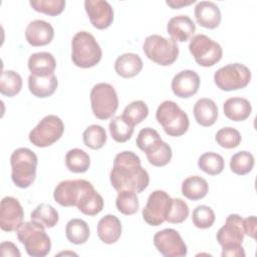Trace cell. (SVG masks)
<instances>
[{
	"mask_svg": "<svg viewBox=\"0 0 257 257\" xmlns=\"http://www.w3.org/2000/svg\"><path fill=\"white\" fill-rule=\"evenodd\" d=\"M0 254L1 256H21L19 249L12 242H2L0 244Z\"/></svg>",
	"mask_w": 257,
	"mask_h": 257,
	"instance_id": "bcb514c9",
	"label": "cell"
},
{
	"mask_svg": "<svg viewBox=\"0 0 257 257\" xmlns=\"http://www.w3.org/2000/svg\"><path fill=\"white\" fill-rule=\"evenodd\" d=\"M171 206L172 198L170 195L163 190H156L150 194L143 209V219L150 226H160L167 221Z\"/></svg>",
	"mask_w": 257,
	"mask_h": 257,
	"instance_id": "8fae6325",
	"label": "cell"
},
{
	"mask_svg": "<svg viewBox=\"0 0 257 257\" xmlns=\"http://www.w3.org/2000/svg\"><path fill=\"white\" fill-rule=\"evenodd\" d=\"M54 36V29L49 22L44 20L31 21L25 30V38L32 46H44L49 44Z\"/></svg>",
	"mask_w": 257,
	"mask_h": 257,
	"instance_id": "ac0fdd59",
	"label": "cell"
},
{
	"mask_svg": "<svg viewBox=\"0 0 257 257\" xmlns=\"http://www.w3.org/2000/svg\"><path fill=\"white\" fill-rule=\"evenodd\" d=\"M38 160L33 151L27 148L16 149L10 157L11 179L14 185L26 189L32 185L36 177Z\"/></svg>",
	"mask_w": 257,
	"mask_h": 257,
	"instance_id": "3957f363",
	"label": "cell"
},
{
	"mask_svg": "<svg viewBox=\"0 0 257 257\" xmlns=\"http://www.w3.org/2000/svg\"><path fill=\"white\" fill-rule=\"evenodd\" d=\"M215 140L224 149H234L241 144L242 138L238 130L232 126H225L217 132Z\"/></svg>",
	"mask_w": 257,
	"mask_h": 257,
	"instance_id": "ab89813d",
	"label": "cell"
},
{
	"mask_svg": "<svg viewBox=\"0 0 257 257\" xmlns=\"http://www.w3.org/2000/svg\"><path fill=\"white\" fill-rule=\"evenodd\" d=\"M30 218L31 220L42 224L45 228H52L58 223L59 215L51 205L41 203L31 212Z\"/></svg>",
	"mask_w": 257,
	"mask_h": 257,
	"instance_id": "d6a6232c",
	"label": "cell"
},
{
	"mask_svg": "<svg viewBox=\"0 0 257 257\" xmlns=\"http://www.w3.org/2000/svg\"><path fill=\"white\" fill-rule=\"evenodd\" d=\"M143 50L150 60L162 66L173 64L179 55L177 42L158 34H152L145 39Z\"/></svg>",
	"mask_w": 257,
	"mask_h": 257,
	"instance_id": "8992f818",
	"label": "cell"
},
{
	"mask_svg": "<svg viewBox=\"0 0 257 257\" xmlns=\"http://www.w3.org/2000/svg\"><path fill=\"white\" fill-rule=\"evenodd\" d=\"M29 4L37 12L56 16L64 10L66 2L65 0H30Z\"/></svg>",
	"mask_w": 257,
	"mask_h": 257,
	"instance_id": "60d3db41",
	"label": "cell"
},
{
	"mask_svg": "<svg viewBox=\"0 0 257 257\" xmlns=\"http://www.w3.org/2000/svg\"><path fill=\"white\" fill-rule=\"evenodd\" d=\"M257 224V220L255 216H250L247 217L246 219H243V228H244V233L255 239L256 238V225Z\"/></svg>",
	"mask_w": 257,
	"mask_h": 257,
	"instance_id": "f6af8a7d",
	"label": "cell"
},
{
	"mask_svg": "<svg viewBox=\"0 0 257 257\" xmlns=\"http://www.w3.org/2000/svg\"><path fill=\"white\" fill-rule=\"evenodd\" d=\"M251 80L250 69L242 63H230L219 68L214 74L215 84L225 91L244 88Z\"/></svg>",
	"mask_w": 257,
	"mask_h": 257,
	"instance_id": "ba28073f",
	"label": "cell"
},
{
	"mask_svg": "<svg viewBox=\"0 0 257 257\" xmlns=\"http://www.w3.org/2000/svg\"><path fill=\"white\" fill-rule=\"evenodd\" d=\"M160 140H162V138L155 128L145 127L139 132L136 144L138 148L145 153L150 147H152L155 143H157Z\"/></svg>",
	"mask_w": 257,
	"mask_h": 257,
	"instance_id": "ee69618b",
	"label": "cell"
},
{
	"mask_svg": "<svg viewBox=\"0 0 257 257\" xmlns=\"http://www.w3.org/2000/svg\"><path fill=\"white\" fill-rule=\"evenodd\" d=\"M189 50L195 61L204 67H210L219 62L223 55L221 45L205 34L193 36L189 44Z\"/></svg>",
	"mask_w": 257,
	"mask_h": 257,
	"instance_id": "30bf717a",
	"label": "cell"
},
{
	"mask_svg": "<svg viewBox=\"0 0 257 257\" xmlns=\"http://www.w3.org/2000/svg\"><path fill=\"white\" fill-rule=\"evenodd\" d=\"M195 18L197 22L205 28L214 29L220 25V8L212 1H200L195 7Z\"/></svg>",
	"mask_w": 257,
	"mask_h": 257,
	"instance_id": "ffe728a7",
	"label": "cell"
},
{
	"mask_svg": "<svg viewBox=\"0 0 257 257\" xmlns=\"http://www.w3.org/2000/svg\"><path fill=\"white\" fill-rule=\"evenodd\" d=\"M28 68L31 74L36 76H47L54 72L56 60L49 52H36L28 58Z\"/></svg>",
	"mask_w": 257,
	"mask_h": 257,
	"instance_id": "7402d4cb",
	"label": "cell"
},
{
	"mask_svg": "<svg viewBox=\"0 0 257 257\" xmlns=\"http://www.w3.org/2000/svg\"><path fill=\"white\" fill-rule=\"evenodd\" d=\"M189 216V207L188 204L180 199L174 198L172 199V206L170 213L167 217V221L172 224H180L183 223Z\"/></svg>",
	"mask_w": 257,
	"mask_h": 257,
	"instance_id": "7bdbcfd3",
	"label": "cell"
},
{
	"mask_svg": "<svg viewBox=\"0 0 257 257\" xmlns=\"http://www.w3.org/2000/svg\"><path fill=\"white\" fill-rule=\"evenodd\" d=\"M154 244L157 250L165 257H183L188 253L187 245L179 232L167 228L157 232L154 236Z\"/></svg>",
	"mask_w": 257,
	"mask_h": 257,
	"instance_id": "4fadbf2b",
	"label": "cell"
},
{
	"mask_svg": "<svg viewBox=\"0 0 257 257\" xmlns=\"http://www.w3.org/2000/svg\"><path fill=\"white\" fill-rule=\"evenodd\" d=\"M172 91L180 98H189L196 94L200 87V76L194 70L178 72L171 83Z\"/></svg>",
	"mask_w": 257,
	"mask_h": 257,
	"instance_id": "e0dca14e",
	"label": "cell"
},
{
	"mask_svg": "<svg viewBox=\"0 0 257 257\" xmlns=\"http://www.w3.org/2000/svg\"><path fill=\"white\" fill-rule=\"evenodd\" d=\"M82 139L84 145L92 150H99L101 149L107 140L105 130L99 124H90L87 126L83 134Z\"/></svg>",
	"mask_w": 257,
	"mask_h": 257,
	"instance_id": "8d00e7d4",
	"label": "cell"
},
{
	"mask_svg": "<svg viewBox=\"0 0 257 257\" xmlns=\"http://www.w3.org/2000/svg\"><path fill=\"white\" fill-rule=\"evenodd\" d=\"M65 235L67 240L75 245L84 244L90 235V230L85 221L82 219H71L65 227Z\"/></svg>",
	"mask_w": 257,
	"mask_h": 257,
	"instance_id": "f1b7e54d",
	"label": "cell"
},
{
	"mask_svg": "<svg viewBox=\"0 0 257 257\" xmlns=\"http://www.w3.org/2000/svg\"><path fill=\"white\" fill-rule=\"evenodd\" d=\"M222 256L223 257H244L245 251L243 247L240 248H234V249H228V250H222Z\"/></svg>",
	"mask_w": 257,
	"mask_h": 257,
	"instance_id": "c3c4849f",
	"label": "cell"
},
{
	"mask_svg": "<svg viewBox=\"0 0 257 257\" xmlns=\"http://www.w3.org/2000/svg\"><path fill=\"white\" fill-rule=\"evenodd\" d=\"M224 114L231 120L242 121L249 117L252 111L250 101L244 97H230L223 104Z\"/></svg>",
	"mask_w": 257,
	"mask_h": 257,
	"instance_id": "4316f807",
	"label": "cell"
},
{
	"mask_svg": "<svg viewBox=\"0 0 257 257\" xmlns=\"http://www.w3.org/2000/svg\"><path fill=\"white\" fill-rule=\"evenodd\" d=\"M97 235L104 244L115 243L121 235L120 220L110 214L103 216L97 223Z\"/></svg>",
	"mask_w": 257,
	"mask_h": 257,
	"instance_id": "44dd1931",
	"label": "cell"
},
{
	"mask_svg": "<svg viewBox=\"0 0 257 257\" xmlns=\"http://www.w3.org/2000/svg\"><path fill=\"white\" fill-rule=\"evenodd\" d=\"M89 98L91 110L99 119L110 118L118 107L117 93L109 83H96L90 90Z\"/></svg>",
	"mask_w": 257,
	"mask_h": 257,
	"instance_id": "52a82bcc",
	"label": "cell"
},
{
	"mask_svg": "<svg viewBox=\"0 0 257 257\" xmlns=\"http://www.w3.org/2000/svg\"><path fill=\"white\" fill-rule=\"evenodd\" d=\"M65 166L72 173H84L90 166V158L83 150L72 149L65 155Z\"/></svg>",
	"mask_w": 257,
	"mask_h": 257,
	"instance_id": "4dcf8cb0",
	"label": "cell"
},
{
	"mask_svg": "<svg viewBox=\"0 0 257 257\" xmlns=\"http://www.w3.org/2000/svg\"><path fill=\"white\" fill-rule=\"evenodd\" d=\"M58 85L57 77L54 73L47 76H36L30 74L28 77L29 91L36 97L44 98L54 93Z\"/></svg>",
	"mask_w": 257,
	"mask_h": 257,
	"instance_id": "d4e9b609",
	"label": "cell"
},
{
	"mask_svg": "<svg viewBox=\"0 0 257 257\" xmlns=\"http://www.w3.org/2000/svg\"><path fill=\"white\" fill-rule=\"evenodd\" d=\"M149 114V107L143 100H135L127 104L121 116L133 126L141 123Z\"/></svg>",
	"mask_w": 257,
	"mask_h": 257,
	"instance_id": "f35d334b",
	"label": "cell"
},
{
	"mask_svg": "<svg viewBox=\"0 0 257 257\" xmlns=\"http://www.w3.org/2000/svg\"><path fill=\"white\" fill-rule=\"evenodd\" d=\"M109 180L117 192L131 190L138 194L148 188L150 176L142 167L139 156L132 151H123L114 157Z\"/></svg>",
	"mask_w": 257,
	"mask_h": 257,
	"instance_id": "6da1fadb",
	"label": "cell"
},
{
	"mask_svg": "<svg viewBox=\"0 0 257 257\" xmlns=\"http://www.w3.org/2000/svg\"><path fill=\"white\" fill-rule=\"evenodd\" d=\"M143 68L142 58L132 52L119 55L114 62V70L117 75L123 78H131L138 75Z\"/></svg>",
	"mask_w": 257,
	"mask_h": 257,
	"instance_id": "484cf974",
	"label": "cell"
},
{
	"mask_svg": "<svg viewBox=\"0 0 257 257\" xmlns=\"http://www.w3.org/2000/svg\"><path fill=\"white\" fill-rule=\"evenodd\" d=\"M116 209L123 215H134L138 212L140 203L137 193L131 190L118 191L115 199Z\"/></svg>",
	"mask_w": 257,
	"mask_h": 257,
	"instance_id": "e575fe53",
	"label": "cell"
},
{
	"mask_svg": "<svg viewBox=\"0 0 257 257\" xmlns=\"http://www.w3.org/2000/svg\"><path fill=\"white\" fill-rule=\"evenodd\" d=\"M145 153L149 163L155 167H164L168 165L173 156L171 147L163 140L155 143Z\"/></svg>",
	"mask_w": 257,
	"mask_h": 257,
	"instance_id": "f546056e",
	"label": "cell"
},
{
	"mask_svg": "<svg viewBox=\"0 0 257 257\" xmlns=\"http://www.w3.org/2000/svg\"><path fill=\"white\" fill-rule=\"evenodd\" d=\"M215 213L211 207L206 205L197 206L192 213L193 224L200 229L210 228L215 222Z\"/></svg>",
	"mask_w": 257,
	"mask_h": 257,
	"instance_id": "b9f144b4",
	"label": "cell"
},
{
	"mask_svg": "<svg viewBox=\"0 0 257 257\" xmlns=\"http://www.w3.org/2000/svg\"><path fill=\"white\" fill-rule=\"evenodd\" d=\"M196 121L202 126L213 125L218 118V107L211 98L203 97L196 101L193 108Z\"/></svg>",
	"mask_w": 257,
	"mask_h": 257,
	"instance_id": "603a6c76",
	"label": "cell"
},
{
	"mask_svg": "<svg viewBox=\"0 0 257 257\" xmlns=\"http://www.w3.org/2000/svg\"><path fill=\"white\" fill-rule=\"evenodd\" d=\"M90 184L83 179L62 181L55 187L53 198L62 207L76 206L81 194Z\"/></svg>",
	"mask_w": 257,
	"mask_h": 257,
	"instance_id": "5bb4252c",
	"label": "cell"
},
{
	"mask_svg": "<svg viewBox=\"0 0 257 257\" xmlns=\"http://www.w3.org/2000/svg\"><path fill=\"white\" fill-rule=\"evenodd\" d=\"M76 207L84 215L95 216L103 209V199L90 184L81 194Z\"/></svg>",
	"mask_w": 257,
	"mask_h": 257,
	"instance_id": "cb8c5ba5",
	"label": "cell"
},
{
	"mask_svg": "<svg viewBox=\"0 0 257 257\" xmlns=\"http://www.w3.org/2000/svg\"><path fill=\"white\" fill-rule=\"evenodd\" d=\"M24 211L16 198L6 196L0 204V227L3 231H16L23 223Z\"/></svg>",
	"mask_w": 257,
	"mask_h": 257,
	"instance_id": "9a60e30c",
	"label": "cell"
},
{
	"mask_svg": "<svg viewBox=\"0 0 257 257\" xmlns=\"http://www.w3.org/2000/svg\"><path fill=\"white\" fill-rule=\"evenodd\" d=\"M208 191L209 185L201 176H190L182 183V194L191 201L203 199Z\"/></svg>",
	"mask_w": 257,
	"mask_h": 257,
	"instance_id": "83f0119b",
	"label": "cell"
},
{
	"mask_svg": "<svg viewBox=\"0 0 257 257\" xmlns=\"http://www.w3.org/2000/svg\"><path fill=\"white\" fill-rule=\"evenodd\" d=\"M195 2H196V0H190V1H186V0H167L166 4L169 5L172 9H180L184 6L191 5Z\"/></svg>",
	"mask_w": 257,
	"mask_h": 257,
	"instance_id": "7dc6e473",
	"label": "cell"
},
{
	"mask_svg": "<svg viewBox=\"0 0 257 257\" xmlns=\"http://www.w3.org/2000/svg\"><path fill=\"white\" fill-rule=\"evenodd\" d=\"M84 8L90 23L96 29H106L113 21V9L104 0H85Z\"/></svg>",
	"mask_w": 257,
	"mask_h": 257,
	"instance_id": "2e32d148",
	"label": "cell"
},
{
	"mask_svg": "<svg viewBox=\"0 0 257 257\" xmlns=\"http://www.w3.org/2000/svg\"><path fill=\"white\" fill-rule=\"evenodd\" d=\"M16 234L29 256L44 257L50 252L51 241L42 224L33 220L24 222L16 230Z\"/></svg>",
	"mask_w": 257,
	"mask_h": 257,
	"instance_id": "7a4b0ae2",
	"label": "cell"
},
{
	"mask_svg": "<svg viewBox=\"0 0 257 257\" xmlns=\"http://www.w3.org/2000/svg\"><path fill=\"white\" fill-rule=\"evenodd\" d=\"M71 59L75 66L89 68L101 59L102 51L94 36L87 31H79L71 40Z\"/></svg>",
	"mask_w": 257,
	"mask_h": 257,
	"instance_id": "277c9868",
	"label": "cell"
},
{
	"mask_svg": "<svg viewBox=\"0 0 257 257\" xmlns=\"http://www.w3.org/2000/svg\"><path fill=\"white\" fill-rule=\"evenodd\" d=\"M244 235L243 218L238 214H230L225 224L218 230L216 238L222 250H228L242 247Z\"/></svg>",
	"mask_w": 257,
	"mask_h": 257,
	"instance_id": "7c38bea8",
	"label": "cell"
},
{
	"mask_svg": "<svg viewBox=\"0 0 257 257\" xmlns=\"http://www.w3.org/2000/svg\"><path fill=\"white\" fill-rule=\"evenodd\" d=\"M156 118L170 137L183 136L190 125L187 113L173 100H165L158 106Z\"/></svg>",
	"mask_w": 257,
	"mask_h": 257,
	"instance_id": "5b68a950",
	"label": "cell"
},
{
	"mask_svg": "<svg viewBox=\"0 0 257 257\" xmlns=\"http://www.w3.org/2000/svg\"><path fill=\"white\" fill-rule=\"evenodd\" d=\"M167 31L176 42H186L195 33L196 25L188 15H177L169 20Z\"/></svg>",
	"mask_w": 257,
	"mask_h": 257,
	"instance_id": "d6986e66",
	"label": "cell"
},
{
	"mask_svg": "<svg viewBox=\"0 0 257 257\" xmlns=\"http://www.w3.org/2000/svg\"><path fill=\"white\" fill-rule=\"evenodd\" d=\"M22 88V77L14 70H4L0 78L1 94L12 97L20 92Z\"/></svg>",
	"mask_w": 257,
	"mask_h": 257,
	"instance_id": "1f68e13d",
	"label": "cell"
},
{
	"mask_svg": "<svg viewBox=\"0 0 257 257\" xmlns=\"http://www.w3.org/2000/svg\"><path fill=\"white\" fill-rule=\"evenodd\" d=\"M255 160L251 153L241 151L234 154L230 160V169L236 175H246L250 173L254 167Z\"/></svg>",
	"mask_w": 257,
	"mask_h": 257,
	"instance_id": "74e56055",
	"label": "cell"
},
{
	"mask_svg": "<svg viewBox=\"0 0 257 257\" xmlns=\"http://www.w3.org/2000/svg\"><path fill=\"white\" fill-rule=\"evenodd\" d=\"M224 166L225 163L223 157L214 152L205 153L201 155L198 160V167L203 172L211 176L221 174L224 170Z\"/></svg>",
	"mask_w": 257,
	"mask_h": 257,
	"instance_id": "836d02e7",
	"label": "cell"
},
{
	"mask_svg": "<svg viewBox=\"0 0 257 257\" xmlns=\"http://www.w3.org/2000/svg\"><path fill=\"white\" fill-rule=\"evenodd\" d=\"M108 127L110 136L115 142L125 143L132 138L135 126L130 124L121 115H117L111 118Z\"/></svg>",
	"mask_w": 257,
	"mask_h": 257,
	"instance_id": "d590c367",
	"label": "cell"
},
{
	"mask_svg": "<svg viewBox=\"0 0 257 257\" xmlns=\"http://www.w3.org/2000/svg\"><path fill=\"white\" fill-rule=\"evenodd\" d=\"M64 132V123L54 114L44 116L29 133V141L37 148H46L56 143Z\"/></svg>",
	"mask_w": 257,
	"mask_h": 257,
	"instance_id": "9c48e42d",
	"label": "cell"
}]
</instances>
